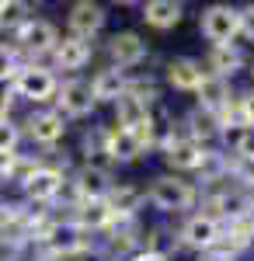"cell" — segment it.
Wrapping results in <instances>:
<instances>
[{
	"label": "cell",
	"mask_w": 254,
	"mask_h": 261,
	"mask_svg": "<svg viewBox=\"0 0 254 261\" xmlns=\"http://www.w3.org/2000/svg\"><path fill=\"white\" fill-rule=\"evenodd\" d=\"M177 244H181V251H195V254L216 251L223 244V223L209 216L206 209H195L177 226Z\"/></svg>",
	"instance_id": "9c48e42d"
},
{
	"label": "cell",
	"mask_w": 254,
	"mask_h": 261,
	"mask_svg": "<svg viewBox=\"0 0 254 261\" xmlns=\"http://www.w3.org/2000/svg\"><path fill=\"white\" fill-rule=\"evenodd\" d=\"M192 98H195V108L213 112L216 119H219V115L230 108V101L237 98V91H234V84H230V81H219V77H209V73H206L202 87H198Z\"/></svg>",
	"instance_id": "7402d4cb"
},
{
	"label": "cell",
	"mask_w": 254,
	"mask_h": 261,
	"mask_svg": "<svg viewBox=\"0 0 254 261\" xmlns=\"http://www.w3.org/2000/svg\"><path fill=\"white\" fill-rule=\"evenodd\" d=\"M160 84L164 91H174V94H195L202 81H206V66L195 56H167L160 66Z\"/></svg>",
	"instance_id": "5bb4252c"
},
{
	"label": "cell",
	"mask_w": 254,
	"mask_h": 261,
	"mask_svg": "<svg viewBox=\"0 0 254 261\" xmlns=\"http://www.w3.org/2000/svg\"><path fill=\"white\" fill-rule=\"evenodd\" d=\"M42 251H45V258H53V261H73L80 258L87 247H91V233L87 230H80L77 223L70 220V216H53V223L42 230Z\"/></svg>",
	"instance_id": "3957f363"
},
{
	"label": "cell",
	"mask_w": 254,
	"mask_h": 261,
	"mask_svg": "<svg viewBox=\"0 0 254 261\" xmlns=\"http://www.w3.org/2000/svg\"><path fill=\"white\" fill-rule=\"evenodd\" d=\"M136 11H139V21L150 32H174L177 24L185 21V14H188V7L181 0H146V4H139Z\"/></svg>",
	"instance_id": "ac0fdd59"
},
{
	"label": "cell",
	"mask_w": 254,
	"mask_h": 261,
	"mask_svg": "<svg viewBox=\"0 0 254 261\" xmlns=\"http://www.w3.org/2000/svg\"><path fill=\"white\" fill-rule=\"evenodd\" d=\"M80 164H101V167H112L108 164V125L105 122H91L84 133H80Z\"/></svg>",
	"instance_id": "cb8c5ba5"
},
{
	"label": "cell",
	"mask_w": 254,
	"mask_h": 261,
	"mask_svg": "<svg viewBox=\"0 0 254 261\" xmlns=\"http://www.w3.org/2000/svg\"><path fill=\"white\" fill-rule=\"evenodd\" d=\"M66 192H70V174H66L63 167H56V164H49V161L21 185L24 202H28V205H42V209L53 205V202H59Z\"/></svg>",
	"instance_id": "8fae6325"
},
{
	"label": "cell",
	"mask_w": 254,
	"mask_h": 261,
	"mask_svg": "<svg viewBox=\"0 0 254 261\" xmlns=\"http://www.w3.org/2000/svg\"><path fill=\"white\" fill-rule=\"evenodd\" d=\"M143 192H146V205L154 213H160V216H188V213H195V205L202 202L198 181L171 174V171L154 174L143 185Z\"/></svg>",
	"instance_id": "6da1fadb"
},
{
	"label": "cell",
	"mask_w": 254,
	"mask_h": 261,
	"mask_svg": "<svg viewBox=\"0 0 254 261\" xmlns=\"http://www.w3.org/2000/svg\"><path fill=\"white\" fill-rule=\"evenodd\" d=\"M125 261H167V258H160V254H150V251H136V254H129Z\"/></svg>",
	"instance_id": "836d02e7"
},
{
	"label": "cell",
	"mask_w": 254,
	"mask_h": 261,
	"mask_svg": "<svg viewBox=\"0 0 254 261\" xmlns=\"http://www.w3.org/2000/svg\"><path fill=\"white\" fill-rule=\"evenodd\" d=\"M32 18H35V7L28 0H0V35L11 39L21 24H28Z\"/></svg>",
	"instance_id": "4316f807"
},
{
	"label": "cell",
	"mask_w": 254,
	"mask_h": 261,
	"mask_svg": "<svg viewBox=\"0 0 254 261\" xmlns=\"http://www.w3.org/2000/svg\"><path fill=\"white\" fill-rule=\"evenodd\" d=\"M247 53H244V45L240 42H234V45H213L209 53H206V60H202V66H206V73L209 77H219V81H230L234 84V77L240 73V70H247Z\"/></svg>",
	"instance_id": "e0dca14e"
},
{
	"label": "cell",
	"mask_w": 254,
	"mask_h": 261,
	"mask_svg": "<svg viewBox=\"0 0 254 261\" xmlns=\"http://www.w3.org/2000/svg\"><path fill=\"white\" fill-rule=\"evenodd\" d=\"M195 261H237L230 251H223V247H216V251H206V254H195Z\"/></svg>",
	"instance_id": "d6a6232c"
},
{
	"label": "cell",
	"mask_w": 254,
	"mask_h": 261,
	"mask_svg": "<svg viewBox=\"0 0 254 261\" xmlns=\"http://www.w3.org/2000/svg\"><path fill=\"white\" fill-rule=\"evenodd\" d=\"M112 125H118V129H129V133H139L143 136V129H146V115H150V108L143 105V101L133 94V91H125L122 98L112 105Z\"/></svg>",
	"instance_id": "d4e9b609"
},
{
	"label": "cell",
	"mask_w": 254,
	"mask_h": 261,
	"mask_svg": "<svg viewBox=\"0 0 254 261\" xmlns=\"http://www.w3.org/2000/svg\"><path fill=\"white\" fill-rule=\"evenodd\" d=\"M247 220H251V226H254V209H251V216H247Z\"/></svg>",
	"instance_id": "d590c367"
},
{
	"label": "cell",
	"mask_w": 254,
	"mask_h": 261,
	"mask_svg": "<svg viewBox=\"0 0 254 261\" xmlns=\"http://www.w3.org/2000/svg\"><path fill=\"white\" fill-rule=\"evenodd\" d=\"M73 261H115V258H112V254H108L105 247H98V244H91V247H87V251H84L80 258H73Z\"/></svg>",
	"instance_id": "1f68e13d"
},
{
	"label": "cell",
	"mask_w": 254,
	"mask_h": 261,
	"mask_svg": "<svg viewBox=\"0 0 254 261\" xmlns=\"http://www.w3.org/2000/svg\"><path fill=\"white\" fill-rule=\"evenodd\" d=\"M21 133H24V140L32 143V146H39V150H56L59 143L66 140V133H70V122L63 119L53 105L49 108H32L21 119Z\"/></svg>",
	"instance_id": "ba28073f"
},
{
	"label": "cell",
	"mask_w": 254,
	"mask_h": 261,
	"mask_svg": "<svg viewBox=\"0 0 254 261\" xmlns=\"http://www.w3.org/2000/svg\"><path fill=\"white\" fill-rule=\"evenodd\" d=\"M177 129H181V136L192 143H202V146H213L219 140V119H216L213 112H202V108H188L185 115H177Z\"/></svg>",
	"instance_id": "d6986e66"
},
{
	"label": "cell",
	"mask_w": 254,
	"mask_h": 261,
	"mask_svg": "<svg viewBox=\"0 0 254 261\" xmlns=\"http://www.w3.org/2000/svg\"><path fill=\"white\" fill-rule=\"evenodd\" d=\"M0 233H4V220H0Z\"/></svg>",
	"instance_id": "8d00e7d4"
},
{
	"label": "cell",
	"mask_w": 254,
	"mask_h": 261,
	"mask_svg": "<svg viewBox=\"0 0 254 261\" xmlns=\"http://www.w3.org/2000/svg\"><path fill=\"white\" fill-rule=\"evenodd\" d=\"M240 39L254 45V4L240 7Z\"/></svg>",
	"instance_id": "f546056e"
},
{
	"label": "cell",
	"mask_w": 254,
	"mask_h": 261,
	"mask_svg": "<svg viewBox=\"0 0 254 261\" xmlns=\"http://www.w3.org/2000/svg\"><path fill=\"white\" fill-rule=\"evenodd\" d=\"M53 108H56L66 122H87L98 112L91 81H87V77H63L59 87H56V98H53Z\"/></svg>",
	"instance_id": "52a82bcc"
},
{
	"label": "cell",
	"mask_w": 254,
	"mask_h": 261,
	"mask_svg": "<svg viewBox=\"0 0 254 261\" xmlns=\"http://www.w3.org/2000/svg\"><path fill=\"white\" fill-rule=\"evenodd\" d=\"M70 209H73L70 220L77 223L80 230H87V233H108L112 223H115V213L108 209V199H101V202H73Z\"/></svg>",
	"instance_id": "603a6c76"
},
{
	"label": "cell",
	"mask_w": 254,
	"mask_h": 261,
	"mask_svg": "<svg viewBox=\"0 0 254 261\" xmlns=\"http://www.w3.org/2000/svg\"><path fill=\"white\" fill-rule=\"evenodd\" d=\"M139 251H150V254H160V258H174L177 251H181V244H177V230L171 226H146L143 230V247Z\"/></svg>",
	"instance_id": "484cf974"
},
{
	"label": "cell",
	"mask_w": 254,
	"mask_h": 261,
	"mask_svg": "<svg viewBox=\"0 0 254 261\" xmlns=\"http://www.w3.org/2000/svg\"><path fill=\"white\" fill-rule=\"evenodd\" d=\"M160 157H164V164H167V171H171V174L192 178V174H202V171L209 167V161L216 157V150L181 136V140H174L167 150H160Z\"/></svg>",
	"instance_id": "4fadbf2b"
},
{
	"label": "cell",
	"mask_w": 254,
	"mask_h": 261,
	"mask_svg": "<svg viewBox=\"0 0 254 261\" xmlns=\"http://www.w3.org/2000/svg\"><path fill=\"white\" fill-rule=\"evenodd\" d=\"M198 35L213 45H234L240 39V7L234 4H206L198 11Z\"/></svg>",
	"instance_id": "8992f818"
},
{
	"label": "cell",
	"mask_w": 254,
	"mask_h": 261,
	"mask_svg": "<svg viewBox=\"0 0 254 261\" xmlns=\"http://www.w3.org/2000/svg\"><path fill=\"white\" fill-rule=\"evenodd\" d=\"M150 63V42L136 28H118L105 35V66H115L125 73H139V66Z\"/></svg>",
	"instance_id": "277c9868"
},
{
	"label": "cell",
	"mask_w": 254,
	"mask_h": 261,
	"mask_svg": "<svg viewBox=\"0 0 254 261\" xmlns=\"http://www.w3.org/2000/svg\"><path fill=\"white\" fill-rule=\"evenodd\" d=\"M21 122L18 119H4L0 122V153H21Z\"/></svg>",
	"instance_id": "f1b7e54d"
},
{
	"label": "cell",
	"mask_w": 254,
	"mask_h": 261,
	"mask_svg": "<svg viewBox=\"0 0 254 261\" xmlns=\"http://www.w3.org/2000/svg\"><path fill=\"white\" fill-rule=\"evenodd\" d=\"M108 209L115 213V220H139V213L146 209V192L136 181H115L112 195H108Z\"/></svg>",
	"instance_id": "44dd1931"
},
{
	"label": "cell",
	"mask_w": 254,
	"mask_h": 261,
	"mask_svg": "<svg viewBox=\"0 0 254 261\" xmlns=\"http://www.w3.org/2000/svg\"><path fill=\"white\" fill-rule=\"evenodd\" d=\"M87 81H91V91H94V101H98V105H115V101L129 91L133 73L115 70V66H101V70H94Z\"/></svg>",
	"instance_id": "ffe728a7"
},
{
	"label": "cell",
	"mask_w": 254,
	"mask_h": 261,
	"mask_svg": "<svg viewBox=\"0 0 254 261\" xmlns=\"http://www.w3.org/2000/svg\"><path fill=\"white\" fill-rule=\"evenodd\" d=\"M14 94H11V87H4V84H0V122L4 119H14Z\"/></svg>",
	"instance_id": "4dcf8cb0"
},
{
	"label": "cell",
	"mask_w": 254,
	"mask_h": 261,
	"mask_svg": "<svg viewBox=\"0 0 254 261\" xmlns=\"http://www.w3.org/2000/svg\"><path fill=\"white\" fill-rule=\"evenodd\" d=\"M150 153L146 140L139 133H129V129H118L108 122V164L112 167H129V164H139Z\"/></svg>",
	"instance_id": "2e32d148"
},
{
	"label": "cell",
	"mask_w": 254,
	"mask_h": 261,
	"mask_svg": "<svg viewBox=\"0 0 254 261\" xmlns=\"http://www.w3.org/2000/svg\"><path fill=\"white\" fill-rule=\"evenodd\" d=\"M98 56V49H94V42L87 39H77V35H66L63 32V39L59 45L53 49V56H49V66L56 70V77H84V70L94 63Z\"/></svg>",
	"instance_id": "7c38bea8"
},
{
	"label": "cell",
	"mask_w": 254,
	"mask_h": 261,
	"mask_svg": "<svg viewBox=\"0 0 254 261\" xmlns=\"http://www.w3.org/2000/svg\"><path fill=\"white\" fill-rule=\"evenodd\" d=\"M115 171L101 164H77L70 171V205L73 202H101L115 188Z\"/></svg>",
	"instance_id": "30bf717a"
},
{
	"label": "cell",
	"mask_w": 254,
	"mask_h": 261,
	"mask_svg": "<svg viewBox=\"0 0 254 261\" xmlns=\"http://www.w3.org/2000/svg\"><path fill=\"white\" fill-rule=\"evenodd\" d=\"M59 77L49 63H24L18 70V77L11 81V94L21 101H28L32 108H49L56 98Z\"/></svg>",
	"instance_id": "5b68a950"
},
{
	"label": "cell",
	"mask_w": 254,
	"mask_h": 261,
	"mask_svg": "<svg viewBox=\"0 0 254 261\" xmlns=\"http://www.w3.org/2000/svg\"><path fill=\"white\" fill-rule=\"evenodd\" d=\"M59 39H63V32H59L56 21L35 14L28 24H21L18 32L11 35V45L18 49V56L24 63H49V56H53V49L59 45Z\"/></svg>",
	"instance_id": "7a4b0ae2"
},
{
	"label": "cell",
	"mask_w": 254,
	"mask_h": 261,
	"mask_svg": "<svg viewBox=\"0 0 254 261\" xmlns=\"http://www.w3.org/2000/svg\"><path fill=\"white\" fill-rule=\"evenodd\" d=\"M247 73H251V81H254V56L247 60Z\"/></svg>",
	"instance_id": "e575fe53"
},
{
	"label": "cell",
	"mask_w": 254,
	"mask_h": 261,
	"mask_svg": "<svg viewBox=\"0 0 254 261\" xmlns=\"http://www.w3.org/2000/svg\"><path fill=\"white\" fill-rule=\"evenodd\" d=\"M108 28V7L98 0H73L66 7V35L98 42Z\"/></svg>",
	"instance_id": "9a60e30c"
},
{
	"label": "cell",
	"mask_w": 254,
	"mask_h": 261,
	"mask_svg": "<svg viewBox=\"0 0 254 261\" xmlns=\"http://www.w3.org/2000/svg\"><path fill=\"white\" fill-rule=\"evenodd\" d=\"M24 66V60L18 56V49L11 42H0V84L11 87V81L18 77V70Z\"/></svg>",
	"instance_id": "83f0119b"
}]
</instances>
